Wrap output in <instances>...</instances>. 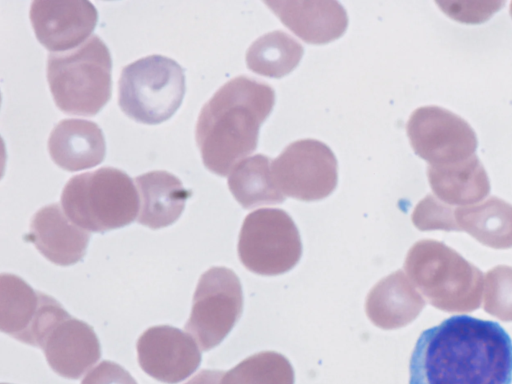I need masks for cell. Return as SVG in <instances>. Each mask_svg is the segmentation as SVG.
I'll return each instance as SVG.
<instances>
[{
	"instance_id": "3",
	"label": "cell",
	"mask_w": 512,
	"mask_h": 384,
	"mask_svg": "<svg viewBox=\"0 0 512 384\" xmlns=\"http://www.w3.org/2000/svg\"><path fill=\"white\" fill-rule=\"evenodd\" d=\"M111 70L109 49L97 35L75 49L49 54L47 79L55 104L66 114L96 115L110 99Z\"/></svg>"
},
{
	"instance_id": "17",
	"label": "cell",
	"mask_w": 512,
	"mask_h": 384,
	"mask_svg": "<svg viewBox=\"0 0 512 384\" xmlns=\"http://www.w3.org/2000/svg\"><path fill=\"white\" fill-rule=\"evenodd\" d=\"M140 198L138 222L151 229L173 224L181 215L190 191L175 175L151 171L135 178Z\"/></svg>"
},
{
	"instance_id": "2",
	"label": "cell",
	"mask_w": 512,
	"mask_h": 384,
	"mask_svg": "<svg viewBox=\"0 0 512 384\" xmlns=\"http://www.w3.org/2000/svg\"><path fill=\"white\" fill-rule=\"evenodd\" d=\"M275 102L273 88L247 76H238L219 88L202 107L196 124V142L205 167L228 175L258 143L260 125Z\"/></svg>"
},
{
	"instance_id": "15",
	"label": "cell",
	"mask_w": 512,
	"mask_h": 384,
	"mask_svg": "<svg viewBox=\"0 0 512 384\" xmlns=\"http://www.w3.org/2000/svg\"><path fill=\"white\" fill-rule=\"evenodd\" d=\"M28 239L49 261L68 266L82 260L90 234L73 223L60 206L54 203L42 207L34 214Z\"/></svg>"
},
{
	"instance_id": "10",
	"label": "cell",
	"mask_w": 512,
	"mask_h": 384,
	"mask_svg": "<svg viewBox=\"0 0 512 384\" xmlns=\"http://www.w3.org/2000/svg\"><path fill=\"white\" fill-rule=\"evenodd\" d=\"M414 152L429 165H449L475 154L477 137L461 117L438 106L417 108L407 123Z\"/></svg>"
},
{
	"instance_id": "21",
	"label": "cell",
	"mask_w": 512,
	"mask_h": 384,
	"mask_svg": "<svg viewBox=\"0 0 512 384\" xmlns=\"http://www.w3.org/2000/svg\"><path fill=\"white\" fill-rule=\"evenodd\" d=\"M304 49L292 36L276 30L255 40L246 52L247 67L260 75L280 78L300 62Z\"/></svg>"
},
{
	"instance_id": "18",
	"label": "cell",
	"mask_w": 512,
	"mask_h": 384,
	"mask_svg": "<svg viewBox=\"0 0 512 384\" xmlns=\"http://www.w3.org/2000/svg\"><path fill=\"white\" fill-rule=\"evenodd\" d=\"M423 303L401 271L380 280L369 292L366 313L381 329H396L411 322Z\"/></svg>"
},
{
	"instance_id": "24",
	"label": "cell",
	"mask_w": 512,
	"mask_h": 384,
	"mask_svg": "<svg viewBox=\"0 0 512 384\" xmlns=\"http://www.w3.org/2000/svg\"><path fill=\"white\" fill-rule=\"evenodd\" d=\"M440 9L450 18L467 24H478L488 20L505 1L446 0L436 1Z\"/></svg>"
},
{
	"instance_id": "19",
	"label": "cell",
	"mask_w": 512,
	"mask_h": 384,
	"mask_svg": "<svg viewBox=\"0 0 512 384\" xmlns=\"http://www.w3.org/2000/svg\"><path fill=\"white\" fill-rule=\"evenodd\" d=\"M427 175L433 191L449 202L477 201L489 191L487 173L476 154L449 165H429Z\"/></svg>"
},
{
	"instance_id": "20",
	"label": "cell",
	"mask_w": 512,
	"mask_h": 384,
	"mask_svg": "<svg viewBox=\"0 0 512 384\" xmlns=\"http://www.w3.org/2000/svg\"><path fill=\"white\" fill-rule=\"evenodd\" d=\"M269 157L256 154L239 161L228 177V187L245 209L260 205L280 204L285 196L276 186Z\"/></svg>"
},
{
	"instance_id": "9",
	"label": "cell",
	"mask_w": 512,
	"mask_h": 384,
	"mask_svg": "<svg viewBox=\"0 0 512 384\" xmlns=\"http://www.w3.org/2000/svg\"><path fill=\"white\" fill-rule=\"evenodd\" d=\"M69 316L49 295L13 274L0 276V329L31 346L41 347L47 333Z\"/></svg>"
},
{
	"instance_id": "22",
	"label": "cell",
	"mask_w": 512,
	"mask_h": 384,
	"mask_svg": "<svg viewBox=\"0 0 512 384\" xmlns=\"http://www.w3.org/2000/svg\"><path fill=\"white\" fill-rule=\"evenodd\" d=\"M220 384H294V370L282 354L264 351L224 373Z\"/></svg>"
},
{
	"instance_id": "5",
	"label": "cell",
	"mask_w": 512,
	"mask_h": 384,
	"mask_svg": "<svg viewBox=\"0 0 512 384\" xmlns=\"http://www.w3.org/2000/svg\"><path fill=\"white\" fill-rule=\"evenodd\" d=\"M184 94V70L169 57L149 55L122 69L118 104L137 122L154 125L168 120L180 107Z\"/></svg>"
},
{
	"instance_id": "7",
	"label": "cell",
	"mask_w": 512,
	"mask_h": 384,
	"mask_svg": "<svg viewBox=\"0 0 512 384\" xmlns=\"http://www.w3.org/2000/svg\"><path fill=\"white\" fill-rule=\"evenodd\" d=\"M243 292L238 276L226 267H212L199 279L186 330L203 351L222 342L239 320Z\"/></svg>"
},
{
	"instance_id": "1",
	"label": "cell",
	"mask_w": 512,
	"mask_h": 384,
	"mask_svg": "<svg viewBox=\"0 0 512 384\" xmlns=\"http://www.w3.org/2000/svg\"><path fill=\"white\" fill-rule=\"evenodd\" d=\"M409 384H511L512 340L497 322L455 315L424 330Z\"/></svg>"
},
{
	"instance_id": "13",
	"label": "cell",
	"mask_w": 512,
	"mask_h": 384,
	"mask_svg": "<svg viewBox=\"0 0 512 384\" xmlns=\"http://www.w3.org/2000/svg\"><path fill=\"white\" fill-rule=\"evenodd\" d=\"M40 348L53 371L68 379L80 378L101 357L93 328L70 315L47 333Z\"/></svg>"
},
{
	"instance_id": "4",
	"label": "cell",
	"mask_w": 512,
	"mask_h": 384,
	"mask_svg": "<svg viewBox=\"0 0 512 384\" xmlns=\"http://www.w3.org/2000/svg\"><path fill=\"white\" fill-rule=\"evenodd\" d=\"M61 205L73 223L101 233L132 223L140 210V198L124 171L103 167L72 177L62 191Z\"/></svg>"
},
{
	"instance_id": "8",
	"label": "cell",
	"mask_w": 512,
	"mask_h": 384,
	"mask_svg": "<svg viewBox=\"0 0 512 384\" xmlns=\"http://www.w3.org/2000/svg\"><path fill=\"white\" fill-rule=\"evenodd\" d=\"M272 176L284 196L317 201L329 196L337 185V160L332 150L314 139L289 144L272 161Z\"/></svg>"
},
{
	"instance_id": "27",
	"label": "cell",
	"mask_w": 512,
	"mask_h": 384,
	"mask_svg": "<svg viewBox=\"0 0 512 384\" xmlns=\"http://www.w3.org/2000/svg\"><path fill=\"white\" fill-rule=\"evenodd\" d=\"M510 14H511V17H512V2L510 3Z\"/></svg>"
},
{
	"instance_id": "16",
	"label": "cell",
	"mask_w": 512,
	"mask_h": 384,
	"mask_svg": "<svg viewBox=\"0 0 512 384\" xmlns=\"http://www.w3.org/2000/svg\"><path fill=\"white\" fill-rule=\"evenodd\" d=\"M48 150L53 162L67 171H80L99 165L106 144L101 128L84 119L61 120L51 131Z\"/></svg>"
},
{
	"instance_id": "14",
	"label": "cell",
	"mask_w": 512,
	"mask_h": 384,
	"mask_svg": "<svg viewBox=\"0 0 512 384\" xmlns=\"http://www.w3.org/2000/svg\"><path fill=\"white\" fill-rule=\"evenodd\" d=\"M264 3L288 29L310 44L331 42L342 36L348 25L346 10L337 1L268 0Z\"/></svg>"
},
{
	"instance_id": "6",
	"label": "cell",
	"mask_w": 512,
	"mask_h": 384,
	"mask_svg": "<svg viewBox=\"0 0 512 384\" xmlns=\"http://www.w3.org/2000/svg\"><path fill=\"white\" fill-rule=\"evenodd\" d=\"M298 229L281 209H258L246 216L238 241V255L251 272L274 276L288 272L300 260Z\"/></svg>"
},
{
	"instance_id": "25",
	"label": "cell",
	"mask_w": 512,
	"mask_h": 384,
	"mask_svg": "<svg viewBox=\"0 0 512 384\" xmlns=\"http://www.w3.org/2000/svg\"><path fill=\"white\" fill-rule=\"evenodd\" d=\"M81 384H137V382L122 366L105 360L90 370Z\"/></svg>"
},
{
	"instance_id": "11",
	"label": "cell",
	"mask_w": 512,
	"mask_h": 384,
	"mask_svg": "<svg viewBox=\"0 0 512 384\" xmlns=\"http://www.w3.org/2000/svg\"><path fill=\"white\" fill-rule=\"evenodd\" d=\"M137 354L141 369L167 384L188 378L201 363V352L192 335L168 325L148 328L138 339Z\"/></svg>"
},
{
	"instance_id": "12",
	"label": "cell",
	"mask_w": 512,
	"mask_h": 384,
	"mask_svg": "<svg viewBox=\"0 0 512 384\" xmlns=\"http://www.w3.org/2000/svg\"><path fill=\"white\" fill-rule=\"evenodd\" d=\"M29 15L38 41L53 53L83 44L98 20L95 6L86 0H35Z\"/></svg>"
},
{
	"instance_id": "23",
	"label": "cell",
	"mask_w": 512,
	"mask_h": 384,
	"mask_svg": "<svg viewBox=\"0 0 512 384\" xmlns=\"http://www.w3.org/2000/svg\"><path fill=\"white\" fill-rule=\"evenodd\" d=\"M464 224L475 232L512 233V206L497 198H490L478 207L462 211Z\"/></svg>"
},
{
	"instance_id": "26",
	"label": "cell",
	"mask_w": 512,
	"mask_h": 384,
	"mask_svg": "<svg viewBox=\"0 0 512 384\" xmlns=\"http://www.w3.org/2000/svg\"><path fill=\"white\" fill-rule=\"evenodd\" d=\"M223 375L219 370H202L185 384H220Z\"/></svg>"
}]
</instances>
